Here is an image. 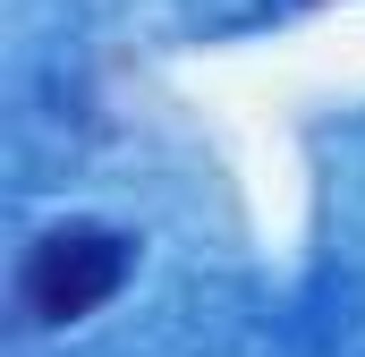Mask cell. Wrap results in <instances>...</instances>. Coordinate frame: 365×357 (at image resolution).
Instances as JSON below:
<instances>
[{"label":"cell","mask_w":365,"mask_h":357,"mask_svg":"<svg viewBox=\"0 0 365 357\" xmlns=\"http://www.w3.org/2000/svg\"><path fill=\"white\" fill-rule=\"evenodd\" d=\"M128 264H136V247H128L119 230H102V221H60V230H43V238L26 247V264H17V306H26L34 323H77V315L110 306V298L128 289Z\"/></svg>","instance_id":"obj_1"}]
</instances>
